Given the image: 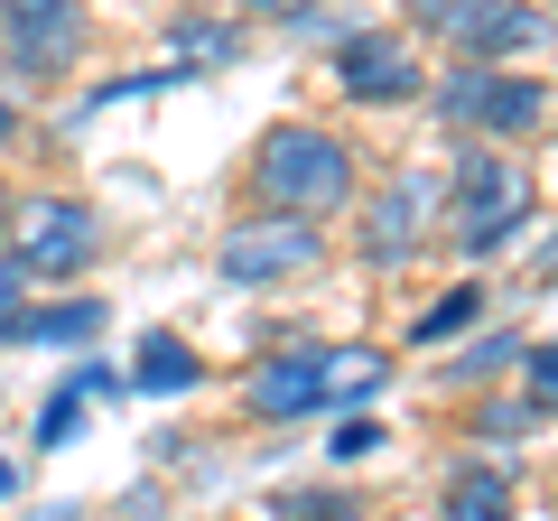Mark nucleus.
I'll use <instances>...</instances> for the list:
<instances>
[{
  "mask_svg": "<svg viewBox=\"0 0 558 521\" xmlns=\"http://www.w3.org/2000/svg\"><path fill=\"white\" fill-rule=\"evenodd\" d=\"M252 186H260V205H279L289 223L336 215V205L354 196V149H344L336 131H317V121H279L252 149Z\"/></svg>",
  "mask_w": 558,
  "mask_h": 521,
  "instance_id": "1",
  "label": "nucleus"
},
{
  "mask_svg": "<svg viewBox=\"0 0 558 521\" xmlns=\"http://www.w3.org/2000/svg\"><path fill=\"white\" fill-rule=\"evenodd\" d=\"M10 260H20L28 280H75V270H94L102 260V215L84 196H28L10 205Z\"/></svg>",
  "mask_w": 558,
  "mask_h": 521,
  "instance_id": "2",
  "label": "nucleus"
},
{
  "mask_svg": "<svg viewBox=\"0 0 558 521\" xmlns=\"http://www.w3.org/2000/svg\"><path fill=\"white\" fill-rule=\"evenodd\" d=\"M521 215H531V178H521V159L475 149V159L457 168V242H465V252H494Z\"/></svg>",
  "mask_w": 558,
  "mask_h": 521,
  "instance_id": "3",
  "label": "nucleus"
},
{
  "mask_svg": "<svg viewBox=\"0 0 558 521\" xmlns=\"http://www.w3.org/2000/svg\"><path fill=\"white\" fill-rule=\"evenodd\" d=\"M438 112L457 121V131H539V121H549V94H539L531 75H457L438 94Z\"/></svg>",
  "mask_w": 558,
  "mask_h": 521,
  "instance_id": "4",
  "label": "nucleus"
},
{
  "mask_svg": "<svg viewBox=\"0 0 558 521\" xmlns=\"http://www.w3.org/2000/svg\"><path fill=\"white\" fill-rule=\"evenodd\" d=\"M326 242L307 233V223H289V215H270V223H233L223 233V280H289V270H307Z\"/></svg>",
  "mask_w": 558,
  "mask_h": 521,
  "instance_id": "5",
  "label": "nucleus"
},
{
  "mask_svg": "<svg viewBox=\"0 0 558 521\" xmlns=\"http://www.w3.org/2000/svg\"><path fill=\"white\" fill-rule=\"evenodd\" d=\"M0 28H10V57H20L28 75H57V65H75V47H84L75 0H0Z\"/></svg>",
  "mask_w": 558,
  "mask_h": 521,
  "instance_id": "6",
  "label": "nucleus"
},
{
  "mask_svg": "<svg viewBox=\"0 0 558 521\" xmlns=\"http://www.w3.org/2000/svg\"><path fill=\"white\" fill-rule=\"evenodd\" d=\"M336 84H344L354 102H400V94L418 84V57H410V38H391V28H363V38H344Z\"/></svg>",
  "mask_w": 558,
  "mask_h": 521,
  "instance_id": "7",
  "label": "nucleus"
},
{
  "mask_svg": "<svg viewBox=\"0 0 558 521\" xmlns=\"http://www.w3.org/2000/svg\"><path fill=\"white\" fill-rule=\"evenodd\" d=\"M242 401H252V420H307V410H326L317 354H260L252 381H242Z\"/></svg>",
  "mask_w": 558,
  "mask_h": 521,
  "instance_id": "8",
  "label": "nucleus"
},
{
  "mask_svg": "<svg viewBox=\"0 0 558 521\" xmlns=\"http://www.w3.org/2000/svg\"><path fill=\"white\" fill-rule=\"evenodd\" d=\"M102 336V299H57V307H20L0 326V344H94Z\"/></svg>",
  "mask_w": 558,
  "mask_h": 521,
  "instance_id": "9",
  "label": "nucleus"
},
{
  "mask_svg": "<svg viewBox=\"0 0 558 521\" xmlns=\"http://www.w3.org/2000/svg\"><path fill=\"white\" fill-rule=\"evenodd\" d=\"M418 223H428V186H381V205H373V223H363V252L373 260H400V252H418Z\"/></svg>",
  "mask_w": 558,
  "mask_h": 521,
  "instance_id": "10",
  "label": "nucleus"
},
{
  "mask_svg": "<svg viewBox=\"0 0 558 521\" xmlns=\"http://www.w3.org/2000/svg\"><path fill=\"white\" fill-rule=\"evenodd\" d=\"M131 391H196V344L168 336V326H149L131 354Z\"/></svg>",
  "mask_w": 558,
  "mask_h": 521,
  "instance_id": "11",
  "label": "nucleus"
},
{
  "mask_svg": "<svg viewBox=\"0 0 558 521\" xmlns=\"http://www.w3.org/2000/svg\"><path fill=\"white\" fill-rule=\"evenodd\" d=\"M381 373H391L381 344H336V354H317V391H326V401H373Z\"/></svg>",
  "mask_w": 558,
  "mask_h": 521,
  "instance_id": "12",
  "label": "nucleus"
},
{
  "mask_svg": "<svg viewBox=\"0 0 558 521\" xmlns=\"http://www.w3.org/2000/svg\"><path fill=\"white\" fill-rule=\"evenodd\" d=\"M539 28H549L539 10H484L475 28H457V47H475V57H494V47H531Z\"/></svg>",
  "mask_w": 558,
  "mask_h": 521,
  "instance_id": "13",
  "label": "nucleus"
},
{
  "mask_svg": "<svg viewBox=\"0 0 558 521\" xmlns=\"http://www.w3.org/2000/svg\"><path fill=\"white\" fill-rule=\"evenodd\" d=\"M447 521H512V484L502 475H457L447 484Z\"/></svg>",
  "mask_w": 558,
  "mask_h": 521,
  "instance_id": "14",
  "label": "nucleus"
},
{
  "mask_svg": "<svg viewBox=\"0 0 558 521\" xmlns=\"http://www.w3.org/2000/svg\"><path fill=\"white\" fill-rule=\"evenodd\" d=\"M475 317H484V289H447V299L410 326V344H438V336H457V326H475Z\"/></svg>",
  "mask_w": 558,
  "mask_h": 521,
  "instance_id": "15",
  "label": "nucleus"
},
{
  "mask_svg": "<svg viewBox=\"0 0 558 521\" xmlns=\"http://www.w3.org/2000/svg\"><path fill=\"white\" fill-rule=\"evenodd\" d=\"M484 10H494V0H410V20H418V28H447V38H457V28H475Z\"/></svg>",
  "mask_w": 558,
  "mask_h": 521,
  "instance_id": "16",
  "label": "nucleus"
},
{
  "mask_svg": "<svg viewBox=\"0 0 558 521\" xmlns=\"http://www.w3.org/2000/svg\"><path fill=\"white\" fill-rule=\"evenodd\" d=\"M65 391H75V401H121V391H131V373H112V363H75V373H65Z\"/></svg>",
  "mask_w": 558,
  "mask_h": 521,
  "instance_id": "17",
  "label": "nucleus"
},
{
  "mask_svg": "<svg viewBox=\"0 0 558 521\" xmlns=\"http://www.w3.org/2000/svg\"><path fill=\"white\" fill-rule=\"evenodd\" d=\"M75 420H84V401H75V391L57 381V401L38 410V447H65V438H75Z\"/></svg>",
  "mask_w": 558,
  "mask_h": 521,
  "instance_id": "18",
  "label": "nucleus"
},
{
  "mask_svg": "<svg viewBox=\"0 0 558 521\" xmlns=\"http://www.w3.org/2000/svg\"><path fill=\"white\" fill-rule=\"evenodd\" d=\"M521 373H531V410H558V344L521 354Z\"/></svg>",
  "mask_w": 558,
  "mask_h": 521,
  "instance_id": "19",
  "label": "nucleus"
},
{
  "mask_svg": "<svg viewBox=\"0 0 558 521\" xmlns=\"http://www.w3.org/2000/svg\"><path fill=\"white\" fill-rule=\"evenodd\" d=\"M502 363H521V344H512V336H484L475 354L457 363V381H484V373H502Z\"/></svg>",
  "mask_w": 558,
  "mask_h": 521,
  "instance_id": "20",
  "label": "nucleus"
},
{
  "mask_svg": "<svg viewBox=\"0 0 558 521\" xmlns=\"http://www.w3.org/2000/svg\"><path fill=\"white\" fill-rule=\"evenodd\" d=\"M178 57H186V65H215V57H233V28H178Z\"/></svg>",
  "mask_w": 558,
  "mask_h": 521,
  "instance_id": "21",
  "label": "nucleus"
},
{
  "mask_svg": "<svg viewBox=\"0 0 558 521\" xmlns=\"http://www.w3.org/2000/svg\"><path fill=\"white\" fill-rule=\"evenodd\" d=\"M20 289H28V270H20V260H10V252H0V326L20 317Z\"/></svg>",
  "mask_w": 558,
  "mask_h": 521,
  "instance_id": "22",
  "label": "nucleus"
},
{
  "mask_svg": "<svg viewBox=\"0 0 558 521\" xmlns=\"http://www.w3.org/2000/svg\"><path fill=\"white\" fill-rule=\"evenodd\" d=\"M373 447H381V428H373V420H354V428H336V457H373Z\"/></svg>",
  "mask_w": 558,
  "mask_h": 521,
  "instance_id": "23",
  "label": "nucleus"
},
{
  "mask_svg": "<svg viewBox=\"0 0 558 521\" xmlns=\"http://www.w3.org/2000/svg\"><path fill=\"white\" fill-rule=\"evenodd\" d=\"M252 10H270V20H307L317 0H252Z\"/></svg>",
  "mask_w": 558,
  "mask_h": 521,
  "instance_id": "24",
  "label": "nucleus"
},
{
  "mask_svg": "<svg viewBox=\"0 0 558 521\" xmlns=\"http://www.w3.org/2000/svg\"><path fill=\"white\" fill-rule=\"evenodd\" d=\"M10 494H20V465H10V457H0V502H10Z\"/></svg>",
  "mask_w": 558,
  "mask_h": 521,
  "instance_id": "25",
  "label": "nucleus"
},
{
  "mask_svg": "<svg viewBox=\"0 0 558 521\" xmlns=\"http://www.w3.org/2000/svg\"><path fill=\"white\" fill-rule=\"evenodd\" d=\"M10 131H20V121H10V102H0V141H10Z\"/></svg>",
  "mask_w": 558,
  "mask_h": 521,
  "instance_id": "26",
  "label": "nucleus"
},
{
  "mask_svg": "<svg viewBox=\"0 0 558 521\" xmlns=\"http://www.w3.org/2000/svg\"><path fill=\"white\" fill-rule=\"evenodd\" d=\"M0 223H10V186H0Z\"/></svg>",
  "mask_w": 558,
  "mask_h": 521,
  "instance_id": "27",
  "label": "nucleus"
}]
</instances>
